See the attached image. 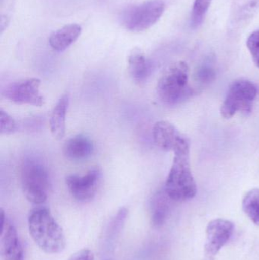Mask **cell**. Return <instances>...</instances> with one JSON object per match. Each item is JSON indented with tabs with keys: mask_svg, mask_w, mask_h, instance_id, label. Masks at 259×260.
<instances>
[{
	"mask_svg": "<svg viewBox=\"0 0 259 260\" xmlns=\"http://www.w3.org/2000/svg\"><path fill=\"white\" fill-rule=\"evenodd\" d=\"M257 92L256 86L250 81L240 79L233 82L220 108L222 117L231 119L237 112L250 114Z\"/></svg>",
	"mask_w": 259,
	"mask_h": 260,
	"instance_id": "obj_5",
	"label": "cell"
},
{
	"mask_svg": "<svg viewBox=\"0 0 259 260\" xmlns=\"http://www.w3.org/2000/svg\"><path fill=\"white\" fill-rule=\"evenodd\" d=\"M41 80L36 78L12 82L3 90L6 99L17 105H29L41 107L44 104L40 92Z\"/></svg>",
	"mask_w": 259,
	"mask_h": 260,
	"instance_id": "obj_7",
	"label": "cell"
},
{
	"mask_svg": "<svg viewBox=\"0 0 259 260\" xmlns=\"http://www.w3.org/2000/svg\"><path fill=\"white\" fill-rule=\"evenodd\" d=\"M190 142L174 151L173 165L166 180L164 191L173 201L191 200L197 192L190 160Z\"/></svg>",
	"mask_w": 259,
	"mask_h": 260,
	"instance_id": "obj_2",
	"label": "cell"
},
{
	"mask_svg": "<svg viewBox=\"0 0 259 260\" xmlns=\"http://www.w3.org/2000/svg\"><path fill=\"white\" fill-rule=\"evenodd\" d=\"M190 69L187 62L179 61L167 67L158 80L157 93L160 100L169 106L185 102L193 94L189 84Z\"/></svg>",
	"mask_w": 259,
	"mask_h": 260,
	"instance_id": "obj_3",
	"label": "cell"
},
{
	"mask_svg": "<svg viewBox=\"0 0 259 260\" xmlns=\"http://www.w3.org/2000/svg\"><path fill=\"white\" fill-rule=\"evenodd\" d=\"M171 199L164 192H158L154 196L151 203V218L153 225L160 228L165 223L170 212V200Z\"/></svg>",
	"mask_w": 259,
	"mask_h": 260,
	"instance_id": "obj_16",
	"label": "cell"
},
{
	"mask_svg": "<svg viewBox=\"0 0 259 260\" xmlns=\"http://www.w3.org/2000/svg\"><path fill=\"white\" fill-rule=\"evenodd\" d=\"M243 209L249 219L259 226V189L249 191L243 200Z\"/></svg>",
	"mask_w": 259,
	"mask_h": 260,
	"instance_id": "obj_17",
	"label": "cell"
},
{
	"mask_svg": "<svg viewBox=\"0 0 259 260\" xmlns=\"http://www.w3.org/2000/svg\"><path fill=\"white\" fill-rule=\"evenodd\" d=\"M129 71L134 80L142 82L147 80L152 72V64L140 50L132 52L128 59Z\"/></svg>",
	"mask_w": 259,
	"mask_h": 260,
	"instance_id": "obj_15",
	"label": "cell"
},
{
	"mask_svg": "<svg viewBox=\"0 0 259 260\" xmlns=\"http://www.w3.org/2000/svg\"><path fill=\"white\" fill-rule=\"evenodd\" d=\"M94 151L92 140L88 136L78 135L70 138L63 146V153L70 160H82L88 158Z\"/></svg>",
	"mask_w": 259,
	"mask_h": 260,
	"instance_id": "obj_12",
	"label": "cell"
},
{
	"mask_svg": "<svg viewBox=\"0 0 259 260\" xmlns=\"http://www.w3.org/2000/svg\"><path fill=\"white\" fill-rule=\"evenodd\" d=\"M211 1L212 0H195L190 20V24L193 28H197L202 24Z\"/></svg>",
	"mask_w": 259,
	"mask_h": 260,
	"instance_id": "obj_18",
	"label": "cell"
},
{
	"mask_svg": "<svg viewBox=\"0 0 259 260\" xmlns=\"http://www.w3.org/2000/svg\"><path fill=\"white\" fill-rule=\"evenodd\" d=\"M1 244L0 253L3 260H24V251L16 229L5 216L1 209Z\"/></svg>",
	"mask_w": 259,
	"mask_h": 260,
	"instance_id": "obj_10",
	"label": "cell"
},
{
	"mask_svg": "<svg viewBox=\"0 0 259 260\" xmlns=\"http://www.w3.org/2000/svg\"><path fill=\"white\" fill-rule=\"evenodd\" d=\"M21 186L26 199L34 204L47 200L51 186L50 174L42 160L28 157L23 162L21 171Z\"/></svg>",
	"mask_w": 259,
	"mask_h": 260,
	"instance_id": "obj_4",
	"label": "cell"
},
{
	"mask_svg": "<svg viewBox=\"0 0 259 260\" xmlns=\"http://www.w3.org/2000/svg\"><path fill=\"white\" fill-rule=\"evenodd\" d=\"M246 44L253 62L259 68V30L251 34L250 36L248 38Z\"/></svg>",
	"mask_w": 259,
	"mask_h": 260,
	"instance_id": "obj_21",
	"label": "cell"
},
{
	"mask_svg": "<svg viewBox=\"0 0 259 260\" xmlns=\"http://www.w3.org/2000/svg\"><path fill=\"white\" fill-rule=\"evenodd\" d=\"M152 136L157 146L164 151L173 152L190 142L172 123L165 120L155 123L152 130Z\"/></svg>",
	"mask_w": 259,
	"mask_h": 260,
	"instance_id": "obj_11",
	"label": "cell"
},
{
	"mask_svg": "<svg viewBox=\"0 0 259 260\" xmlns=\"http://www.w3.org/2000/svg\"><path fill=\"white\" fill-rule=\"evenodd\" d=\"M196 81L202 85H208L216 78V70L210 62H205L199 66L195 75Z\"/></svg>",
	"mask_w": 259,
	"mask_h": 260,
	"instance_id": "obj_19",
	"label": "cell"
},
{
	"mask_svg": "<svg viewBox=\"0 0 259 260\" xmlns=\"http://www.w3.org/2000/svg\"><path fill=\"white\" fill-rule=\"evenodd\" d=\"M28 229L35 244L44 253L56 254L66 245L65 235L49 209L38 207L29 214Z\"/></svg>",
	"mask_w": 259,
	"mask_h": 260,
	"instance_id": "obj_1",
	"label": "cell"
},
{
	"mask_svg": "<svg viewBox=\"0 0 259 260\" xmlns=\"http://www.w3.org/2000/svg\"><path fill=\"white\" fill-rule=\"evenodd\" d=\"M100 177L101 171L96 167L90 169L84 175H68L65 178V183L71 196L78 201L85 203L94 198Z\"/></svg>",
	"mask_w": 259,
	"mask_h": 260,
	"instance_id": "obj_9",
	"label": "cell"
},
{
	"mask_svg": "<svg viewBox=\"0 0 259 260\" xmlns=\"http://www.w3.org/2000/svg\"><path fill=\"white\" fill-rule=\"evenodd\" d=\"M82 27L79 24H71L53 32L50 35L49 44L53 50L64 51L70 47L80 36Z\"/></svg>",
	"mask_w": 259,
	"mask_h": 260,
	"instance_id": "obj_13",
	"label": "cell"
},
{
	"mask_svg": "<svg viewBox=\"0 0 259 260\" xmlns=\"http://www.w3.org/2000/svg\"><path fill=\"white\" fill-rule=\"evenodd\" d=\"M68 260H94V253L88 249H83L72 255Z\"/></svg>",
	"mask_w": 259,
	"mask_h": 260,
	"instance_id": "obj_22",
	"label": "cell"
},
{
	"mask_svg": "<svg viewBox=\"0 0 259 260\" xmlns=\"http://www.w3.org/2000/svg\"><path fill=\"white\" fill-rule=\"evenodd\" d=\"M17 124L15 120L6 111L0 110V133L9 135L16 131Z\"/></svg>",
	"mask_w": 259,
	"mask_h": 260,
	"instance_id": "obj_20",
	"label": "cell"
},
{
	"mask_svg": "<svg viewBox=\"0 0 259 260\" xmlns=\"http://www.w3.org/2000/svg\"><path fill=\"white\" fill-rule=\"evenodd\" d=\"M234 231L231 221L215 219L207 226L203 260H214L222 247L231 239Z\"/></svg>",
	"mask_w": 259,
	"mask_h": 260,
	"instance_id": "obj_8",
	"label": "cell"
},
{
	"mask_svg": "<svg viewBox=\"0 0 259 260\" xmlns=\"http://www.w3.org/2000/svg\"><path fill=\"white\" fill-rule=\"evenodd\" d=\"M165 5L162 0H149L124 11L122 23L128 30L143 31L153 26L164 13Z\"/></svg>",
	"mask_w": 259,
	"mask_h": 260,
	"instance_id": "obj_6",
	"label": "cell"
},
{
	"mask_svg": "<svg viewBox=\"0 0 259 260\" xmlns=\"http://www.w3.org/2000/svg\"><path fill=\"white\" fill-rule=\"evenodd\" d=\"M69 97L64 94L58 101L52 111L50 117V127L55 139L60 140L65 136V119L68 111Z\"/></svg>",
	"mask_w": 259,
	"mask_h": 260,
	"instance_id": "obj_14",
	"label": "cell"
}]
</instances>
